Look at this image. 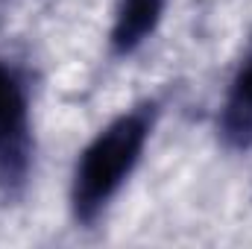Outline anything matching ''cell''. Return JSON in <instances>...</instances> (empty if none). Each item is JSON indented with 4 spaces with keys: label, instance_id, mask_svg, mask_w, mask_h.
<instances>
[{
    "label": "cell",
    "instance_id": "277c9868",
    "mask_svg": "<svg viewBox=\"0 0 252 249\" xmlns=\"http://www.w3.org/2000/svg\"><path fill=\"white\" fill-rule=\"evenodd\" d=\"M167 0H121L112 27V47L118 56L138 50L158 27Z\"/></svg>",
    "mask_w": 252,
    "mask_h": 249
},
{
    "label": "cell",
    "instance_id": "6da1fadb",
    "mask_svg": "<svg viewBox=\"0 0 252 249\" xmlns=\"http://www.w3.org/2000/svg\"><path fill=\"white\" fill-rule=\"evenodd\" d=\"M153 115V106H138L100 129L82 150L70 182V208L79 223H94L126 185L147 147Z\"/></svg>",
    "mask_w": 252,
    "mask_h": 249
},
{
    "label": "cell",
    "instance_id": "3957f363",
    "mask_svg": "<svg viewBox=\"0 0 252 249\" xmlns=\"http://www.w3.org/2000/svg\"><path fill=\"white\" fill-rule=\"evenodd\" d=\"M220 135L229 147L247 150L252 144V47L241 59L220 112Z\"/></svg>",
    "mask_w": 252,
    "mask_h": 249
},
{
    "label": "cell",
    "instance_id": "7a4b0ae2",
    "mask_svg": "<svg viewBox=\"0 0 252 249\" xmlns=\"http://www.w3.org/2000/svg\"><path fill=\"white\" fill-rule=\"evenodd\" d=\"M30 164V100L21 76L0 62V182H21Z\"/></svg>",
    "mask_w": 252,
    "mask_h": 249
}]
</instances>
